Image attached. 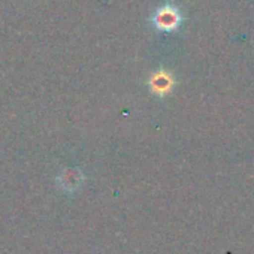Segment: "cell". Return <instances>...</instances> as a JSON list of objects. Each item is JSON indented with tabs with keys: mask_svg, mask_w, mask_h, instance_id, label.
Listing matches in <instances>:
<instances>
[{
	"mask_svg": "<svg viewBox=\"0 0 254 254\" xmlns=\"http://www.w3.org/2000/svg\"><path fill=\"white\" fill-rule=\"evenodd\" d=\"M151 87L156 93H166L171 87V81H169V76L165 75V73H159L153 78L151 81Z\"/></svg>",
	"mask_w": 254,
	"mask_h": 254,
	"instance_id": "obj_2",
	"label": "cell"
},
{
	"mask_svg": "<svg viewBox=\"0 0 254 254\" xmlns=\"http://www.w3.org/2000/svg\"><path fill=\"white\" fill-rule=\"evenodd\" d=\"M154 26L159 30H165V32H171L175 30L181 21L180 12L177 8L174 6H163L162 9H159V12H156L154 18Z\"/></svg>",
	"mask_w": 254,
	"mask_h": 254,
	"instance_id": "obj_1",
	"label": "cell"
}]
</instances>
